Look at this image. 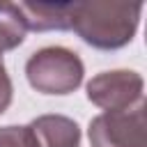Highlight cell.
<instances>
[{"mask_svg": "<svg viewBox=\"0 0 147 147\" xmlns=\"http://www.w3.org/2000/svg\"><path fill=\"white\" fill-rule=\"evenodd\" d=\"M145 80L138 71L131 69H115L101 71L87 83V99L103 108L106 113L129 110L142 101Z\"/></svg>", "mask_w": 147, "mask_h": 147, "instance_id": "277c9868", "label": "cell"}, {"mask_svg": "<svg viewBox=\"0 0 147 147\" xmlns=\"http://www.w3.org/2000/svg\"><path fill=\"white\" fill-rule=\"evenodd\" d=\"M11 94H14L11 78H9V74H7V69H5V62H2V55H0V115L9 108Z\"/></svg>", "mask_w": 147, "mask_h": 147, "instance_id": "9c48e42d", "label": "cell"}, {"mask_svg": "<svg viewBox=\"0 0 147 147\" xmlns=\"http://www.w3.org/2000/svg\"><path fill=\"white\" fill-rule=\"evenodd\" d=\"M25 21L14 2H0V55L23 44L25 39Z\"/></svg>", "mask_w": 147, "mask_h": 147, "instance_id": "52a82bcc", "label": "cell"}, {"mask_svg": "<svg viewBox=\"0 0 147 147\" xmlns=\"http://www.w3.org/2000/svg\"><path fill=\"white\" fill-rule=\"evenodd\" d=\"M28 126L39 147H80V126L67 115H39Z\"/></svg>", "mask_w": 147, "mask_h": 147, "instance_id": "5b68a950", "label": "cell"}, {"mask_svg": "<svg viewBox=\"0 0 147 147\" xmlns=\"http://www.w3.org/2000/svg\"><path fill=\"white\" fill-rule=\"evenodd\" d=\"M85 64L78 53L64 46L34 51L25 62L28 83L41 94H71L83 83Z\"/></svg>", "mask_w": 147, "mask_h": 147, "instance_id": "7a4b0ae2", "label": "cell"}, {"mask_svg": "<svg viewBox=\"0 0 147 147\" xmlns=\"http://www.w3.org/2000/svg\"><path fill=\"white\" fill-rule=\"evenodd\" d=\"M142 2L87 0L69 2L67 21L85 44L99 51H117L126 46L140 23Z\"/></svg>", "mask_w": 147, "mask_h": 147, "instance_id": "6da1fadb", "label": "cell"}, {"mask_svg": "<svg viewBox=\"0 0 147 147\" xmlns=\"http://www.w3.org/2000/svg\"><path fill=\"white\" fill-rule=\"evenodd\" d=\"M0 147H39L30 126H0Z\"/></svg>", "mask_w": 147, "mask_h": 147, "instance_id": "ba28073f", "label": "cell"}, {"mask_svg": "<svg viewBox=\"0 0 147 147\" xmlns=\"http://www.w3.org/2000/svg\"><path fill=\"white\" fill-rule=\"evenodd\" d=\"M87 136L92 147H145V101L129 110L96 115Z\"/></svg>", "mask_w": 147, "mask_h": 147, "instance_id": "3957f363", "label": "cell"}, {"mask_svg": "<svg viewBox=\"0 0 147 147\" xmlns=\"http://www.w3.org/2000/svg\"><path fill=\"white\" fill-rule=\"evenodd\" d=\"M18 9L23 14L28 30H69V2H18Z\"/></svg>", "mask_w": 147, "mask_h": 147, "instance_id": "8992f818", "label": "cell"}]
</instances>
